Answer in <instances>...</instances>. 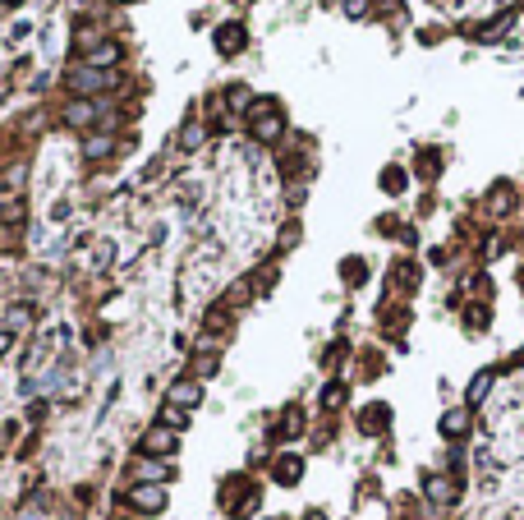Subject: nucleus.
<instances>
[{"label":"nucleus","instance_id":"1","mask_svg":"<svg viewBox=\"0 0 524 520\" xmlns=\"http://www.w3.org/2000/svg\"><path fill=\"white\" fill-rule=\"evenodd\" d=\"M253 138H258V143H276V138H281V115H276V106H272V101H258Z\"/></svg>","mask_w":524,"mask_h":520},{"label":"nucleus","instance_id":"2","mask_svg":"<svg viewBox=\"0 0 524 520\" xmlns=\"http://www.w3.org/2000/svg\"><path fill=\"white\" fill-rule=\"evenodd\" d=\"M69 88L74 92H97V88H110V78H106V69H74L69 74Z\"/></svg>","mask_w":524,"mask_h":520},{"label":"nucleus","instance_id":"3","mask_svg":"<svg viewBox=\"0 0 524 520\" xmlns=\"http://www.w3.org/2000/svg\"><path fill=\"white\" fill-rule=\"evenodd\" d=\"M129 502H133L138 511H161V507H166V493H161V484H138V488L129 493Z\"/></svg>","mask_w":524,"mask_h":520},{"label":"nucleus","instance_id":"4","mask_svg":"<svg viewBox=\"0 0 524 520\" xmlns=\"http://www.w3.org/2000/svg\"><path fill=\"white\" fill-rule=\"evenodd\" d=\"M143 452H157V456H166V452H175V433L166 428H147V438H143Z\"/></svg>","mask_w":524,"mask_h":520},{"label":"nucleus","instance_id":"5","mask_svg":"<svg viewBox=\"0 0 524 520\" xmlns=\"http://www.w3.org/2000/svg\"><path fill=\"white\" fill-rule=\"evenodd\" d=\"M106 65H120V46L97 42L92 51H87V69H106Z\"/></svg>","mask_w":524,"mask_h":520},{"label":"nucleus","instance_id":"6","mask_svg":"<svg viewBox=\"0 0 524 520\" xmlns=\"http://www.w3.org/2000/svg\"><path fill=\"white\" fill-rule=\"evenodd\" d=\"M217 46H221V56H235L244 46V28L240 23H226V28H217Z\"/></svg>","mask_w":524,"mask_h":520},{"label":"nucleus","instance_id":"7","mask_svg":"<svg viewBox=\"0 0 524 520\" xmlns=\"http://www.w3.org/2000/svg\"><path fill=\"white\" fill-rule=\"evenodd\" d=\"M423 488H428V498H432L437 507H446V502H456V484H451L446 475H432Z\"/></svg>","mask_w":524,"mask_h":520},{"label":"nucleus","instance_id":"8","mask_svg":"<svg viewBox=\"0 0 524 520\" xmlns=\"http://www.w3.org/2000/svg\"><path fill=\"white\" fill-rule=\"evenodd\" d=\"M65 120L78 124V129H87V124L97 120V106H92V101H69V106H65Z\"/></svg>","mask_w":524,"mask_h":520},{"label":"nucleus","instance_id":"9","mask_svg":"<svg viewBox=\"0 0 524 520\" xmlns=\"http://www.w3.org/2000/svg\"><path fill=\"white\" fill-rule=\"evenodd\" d=\"M133 479H138V484H161L166 465L161 461H133Z\"/></svg>","mask_w":524,"mask_h":520},{"label":"nucleus","instance_id":"10","mask_svg":"<svg viewBox=\"0 0 524 520\" xmlns=\"http://www.w3.org/2000/svg\"><path fill=\"white\" fill-rule=\"evenodd\" d=\"M203 400V387L198 382H175L170 387V405H198Z\"/></svg>","mask_w":524,"mask_h":520},{"label":"nucleus","instance_id":"11","mask_svg":"<svg viewBox=\"0 0 524 520\" xmlns=\"http://www.w3.org/2000/svg\"><path fill=\"white\" fill-rule=\"evenodd\" d=\"M299 475H304V461H299V456H281V461H276V479H281V484H299Z\"/></svg>","mask_w":524,"mask_h":520},{"label":"nucleus","instance_id":"12","mask_svg":"<svg viewBox=\"0 0 524 520\" xmlns=\"http://www.w3.org/2000/svg\"><path fill=\"white\" fill-rule=\"evenodd\" d=\"M465 428H470V414H465V410H446V414H442V433H446V438H460Z\"/></svg>","mask_w":524,"mask_h":520},{"label":"nucleus","instance_id":"13","mask_svg":"<svg viewBox=\"0 0 524 520\" xmlns=\"http://www.w3.org/2000/svg\"><path fill=\"white\" fill-rule=\"evenodd\" d=\"M386 419H391V410H386V405H372V410H363V428H368V433H377V428H386Z\"/></svg>","mask_w":524,"mask_h":520},{"label":"nucleus","instance_id":"14","mask_svg":"<svg viewBox=\"0 0 524 520\" xmlns=\"http://www.w3.org/2000/svg\"><path fill=\"white\" fill-rule=\"evenodd\" d=\"M203 138H208V129H203V124H184V133H180V147H184V152H194V147H203Z\"/></svg>","mask_w":524,"mask_h":520},{"label":"nucleus","instance_id":"15","mask_svg":"<svg viewBox=\"0 0 524 520\" xmlns=\"http://www.w3.org/2000/svg\"><path fill=\"white\" fill-rule=\"evenodd\" d=\"M106 152H110V138H106V133H92V138L83 143V157H87V161H97V157H106Z\"/></svg>","mask_w":524,"mask_h":520},{"label":"nucleus","instance_id":"16","mask_svg":"<svg viewBox=\"0 0 524 520\" xmlns=\"http://www.w3.org/2000/svg\"><path fill=\"white\" fill-rule=\"evenodd\" d=\"M488 391H492V368H483V373H479V377H474V382H470V400H474V405H479V400L488 396Z\"/></svg>","mask_w":524,"mask_h":520},{"label":"nucleus","instance_id":"17","mask_svg":"<svg viewBox=\"0 0 524 520\" xmlns=\"http://www.w3.org/2000/svg\"><path fill=\"white\" fill-rule=\"evenodd\" d=\"M28 318H33V313L23 309V304H14V309L5 313V332H14V327H23V322H28Z\"/></svg>","mask_w":524,"mask_h":520},{"label":"nucleus","instance_id":"18","mask_svg":"<svg viewBox=\"0 0 524 520\" xmlns=\"http://www.w3.org/2000/svg\"><path fill=\"white\" fill-rule=\"evenodd\" d=\"M340 396H345L340 387H327V391H322V405H340Z\"/></svg>","mask_w":524,"mask_h":520},{"label":"nucleus","instance_id":"19","mask_svg":"<svg viewBox=\"0 0 524 520\" xmlns=\"http://www.w3.org/2000/svg\"><path fill=\"white\" fill-rule=\"evenodd\" d=\"M345 10H349V19H363V10H368V0H349Z\"/></svg>","mask_w":524,"mask_h":520},{"label":"nucleus","instance_id":"20","mask_svg":"<svg viewBox=\"0 0 524 520\" xmlns=\"http://www.w3.org/2000/svg\"><path fill=\"white\" fill-rule=\"evenodd\" d=\"M5 345H10V332H5V327H0V350H5Z\"/></svg>","mask_w":524,"mask_h":520},{"label":"nucleus","instance_id":"21","mask_svg":"<svg viewBox=\"0 0 524 520\" xmlns=\"http://www.w3.org/2000/svg\"><path fill=\"white\" fill-rule=\"evenodd\" d=\"M308 520H322V516H308Z\"/></svg>","mask_w":524,"mask_h":520},{"label":"nucleus","instance_id":"22","mask_svg":"<svg viewBox=\"0 0 524 520\" xmlns=\"http://www.w3.org/2000/svg\"><path fill=\"white\" fill-rule=\"evenodd\" d=\"M10 5H19V0H10Z\"/></svg>","mask_w":524,"mask_h":520}]
</instances>
